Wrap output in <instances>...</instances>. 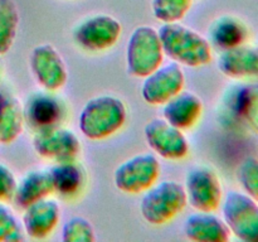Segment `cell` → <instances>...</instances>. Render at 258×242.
<instances>
[{"label":"cell","instance_id":"1","mask_svg":"<svg viewBox=\"0 0 258 242\" xmlns=\"http://www.w3.org/2000/svg\"><path fill=\"white\" fill-rule=\"evenodd\" d=\"M164 54L173 62L201 67L212 60V45L207 38L180 23H164L158 30Z\"/></svg>","mask_w":258,"mask_h":242},{"label":"cell","instance_id":"2","mask_svg":"<svg viewBox=\"0 0 258 242\" xmlns=\"http://www.w3.org/2000/svg\"><path fill=\"white\" fill-rule=\"evenodd\" d=\"M127 116L126 106L120 98L110 95L93 97L80 113V130L90 140H103L117 133Z\"/></svg>","mask_w":258,"mask_h":242},{"label":"cell","instance_id":"3","mask_svg":"<svg viewBox=\"0 0 258 242\" xmlns=\"http://www.w3.org/2000/svg\"><path fill=\"white\" fill-rule=\"evenodd\" d=\"M188 204L183 184L175 180L154 183L144 193L140 203L141 216L155 226L165 224L178 216Z\"/></svg>","mask_w":258,"mask_h":242},{"label":"cell","instance_id":"4","mask_svg":"<svg viewBox=\"0 0 258 242\" xmlns=\"http://www.w3.org/2000/svg\"><path fill=\"white\" fill-rule=\"evenodd\" d=\"M164 58L160 35L150 25H140L131 33L126 47L127 71L135 77H146L161 66Z\"/></svg>","mask_w":258,"mask_h":242},{"label":"cell","instance_id":"5","mask_svg":"<svg viewBox=\"0 0 258 242\" xmlns=\"http://www.w3.org/2000/svg\"><path fill=\"white\" fill-rule=\"evenodd\" d=\"M223 219L231 233L247 242H258V202L244 192L231 191L222 204Z\"/></svg>","mask_w":258,"mask_h":242},{"label":"cell","instance_id":"6","mask_svg":"<svg viewBox=\"0 0 258 242\" xmlns=\"http://www.w3.org/2000/svg\"><path fill=\"white\" fill-rule=\"evenodd\" d=\"M160 175V163L153 154H139L123 161L113 173L116 188L123 193H143L156 183Z\"/></svg>","mask_w":258,"mask_h":242},{"label":"cell","instance_id":"7","mask_svg":"<svg viewBox=\"0 0 258 242\" xmlns=\"http://www.w3.org/2000/svg\"><path fill=\"white\" fill-rule=\"evenodd\" d=\"M184 188L188 203L201 212H214L219 208L223 197L221 179L209 166H194L188 170Z\"/></svg>","mask_w":258,"mask_h":242},{"label":"cell","instance_id":"8","mask_svg":"<svg viewBox=\"0 0 258 242\" xmlns=\"http://www.w3.org/2000/svg\"><path fill=\"white\" fill-rule=\"evenodd\" d=\"M122 28L111 15L98 14L82 20L73 30V38L82 48L101 52L112 47L120 38Z\"/></svg>","mask_w":258,"mask_h":242},{"label":"cell","instance_id":"9","mask_svg":"<svg viewBox=\"0 0 258 242\" xmlns=\"http://www.w3.org/2000/svg\"><path fill=\"white\" fill-rule=\"evenodd\" d=\"M146 143L156 154L169 160H179L188 155L189 143L183 130L164 117L149 121L144 129Z\"/></svg>","mask_w":258,"mask_h":242},{"label":"cell","instance_id":"10","mask_svg":"<svg viewBox=\"0 0 258 242\" xmlns=\"http://www.w3.org/2000/svg\"><path fill=\"white\" fill-rule=\"evenodd\" d=\"M185 76L180 65L170 62L159 66L155 71L144 77L141 96L150 105H164L183 90Z\"/></svg>","mask_w":258,"mask_h":242},{"label":"cell","instance_id":"11","mask_svg":"<svg viewBox=\"0 0 258 242\" xmlns=\"http://www.w3.org/2000/svg\"><path fill=\"white\" fill-rule=\"evenodd\" d=\"M34 150L40 156L59 161L75 160L81 151V143L72 130L58 125L35 131L33 138Z\"/></svg>","mask_w":258,"mask_h":242},{"label":"cell","instance_id":"12","mask_svg":"<svg viewBox=\"0 0 258 242\" xmlns=\"http://www.w3.org/2000/svg\"><path fill=\"white\" fill-rule=\"evenodd\" d=\"M30 68L37 82L47 91L59 90L67 82L66 63L52 44H39L32 50Z\"/></svg>","mask_w":258,"mask_h":242},{"label":"cell","instance_id":"13","mask_svg":"<svg viewBox=\"0 0 258 242\" xmlns=\"http://www.w3.org/2000/svg\"><path fill=\"white\" fill-rule=\"evenodd\" d=\"M23 227L25 233L32 238H45L57 227L60 217V208L53 199L43 198L24 208Z\"/></svg>","mask_w":258,"mask_h":242},{"label":"cell","instance_id":"14","mask_svg":"<svg viewBox=\"0 0 258 242\" xmlns=\"http://www.w3.org/2000/svg\"><path fill=\"white\" fill-rule=\"evenodd\" d=\"M203 112L201 97L190 91L181 90L178 95L164 103L163 117L180 130L196 125Z\"/></svg>","mask_w":258,"mask_h":242},{"label":"cell","instance_id":"15","mask_svg":"<svg viewBox=\"0 0 258 242\" xmlns=\"http://www.w3.org/2000/svg\"><path fill=\"white\" fill-rule=\"evenodd\" d=\"M184 233L189 239L197 242H226L231 236L223 218L213 214V212L201 211L186 218Z\"/></svg>","mask_w":258,"mask_h":242},{"label":"cell","instance_id":"16","mask_svg":"<svg viewBox=\"0 0 258 242\" xmlns=\"http://www.w3.org/2000/svg\"><path fill=\"white\" fill-rule=\"evenodd\" d=\"M218 68L223 75L232 78L258 76V49L241 44L222 50Z\"/></svg>","mask_w":258,"mask_h":242},{"label":"cell","instance_id":"17","mask_svg":"<svg viewBox=\"0 0 258 242\" xmlns=\"http://www.w3.org/2000/svg\"><path fill=\"white\" fill-rule=\"evenodd\" d=\"M53 192L54 187L49 170H32L17 183L13 199L20 208H27L29 204L47 198Z\"/></svg>","mask_w":258,"mask_h":242},{"label":"cell","instance_id":"18","mask_svg":"<svg viewBox=\"0 0 258 242\" xmlns=\"http://www.w3.org/2000/svg\"><path fill=\"white\" fill-rule=\"evenodd\" d=\"M24 111V120L34 128L35 131L40 129L55 126L62 117V107L55 98L47 95H37L30 98Z\"/></svg>","mask_w":258,"mask_h":242},{"label":"cell","instance_id":"19","mask_svg":"<svg viewBox=\"0 0 258 242\" xmlns=\"http://www.w3.org/2000/svg\"><path fill=\"white\" fill-rule=\"evenodd\" d=\"M211 42L222 50L243 44L247 38V28L234 17H221L211 25Z\"/></svg>","mask_w":258,"mask_h":242},{"label":"cell","instance_id":"20","mask_svg":"<svg viewBox=\"0 0 258 242\" xmlns=\"http://www.w3.org/2000/svg\"><path fill=\"white\" fill-rule=\"evenodd\" d=\"M49 173L54 192L64 197L77 193L85 182L83 169L75 160L59 161L49 169Z\"/></svg>","mask_w":258,"mask_h":242},{"label":"cell","instance_id":"21","mask_svg":"<svg viewBox=\"0 0 258 242\" xmlns=\"http://www.w3.org/2000/svg\"><path fill=\"white\" fill-rule=\"evenodd\" d=\"M24 121L22 103L15 97L7 96L4 108L0 113V143H13L22 134Z\"/></svg>","mask_w":258,"mask_h":242},{"label":"cell","instance_id":"22","mask_svg":"<svg viewBox=\"0 0 258 242\" xmlns=\"http://www.w3.org/2000/svg\"><path fill=\"white\" fill-rule=\"evenodd\" d=\"M233 108L238 117L258 134V83H248L238 88Z\"/></svg>","mask_w":258,"mask_h":242},{"label":"cell","instance_id":"23","mask_svg":"<svg viewBox=\"0 0 258 242\" xmlns=\"http://www.w3.org/2000/svg\"><path fill=\"white\" fill-rule=\"evenodd\" d=\"M19 14L13 0H0V55L12 48L17 35Z\"/></svg>","mask_w":258,"mask_h":242},{"label":"cell","instance_id":"24","mask_svg":"<svg viewBox=\"0 0 258 242\" xmlns=\"http://www.w3.org/2000/svg\"><path fill=\"white\" fill-rule=\"evenodd\" d=\"M62 239L64 242H92L96 239L95 228L85 217H72L63 224Z\"/></svg>","mask_w":258,"mask_h":242},{"label":"cell","instance_id":"25","mask_svg":"<svg viewBox=\"0 0 258 242\" xmlns=\"http://www.w3.org/2000/svg\"><path fill=\"white\" fill-rule=\"evenodd\" d=\"M191 0H153V13L163 23L179 22L190 8Z\"/></svg>","mask_w":258,"mask_h":242},{"label":"cell","instance_id":"26","mask_svg":"<svg viewBox=\"0 0 258 242\" xmlns=\"http://www.w3.org/2000/svg\"><path fill=\"white\" fill-rule=\"evenodd\" d=\"M24 227L14 212L0 202V242H17L24 239Z\"/></svg>","mask_w":258,"mask_h":242},{"label":"cell","instance_id":"27","mask_svg":"<svg viewBox=\"0 0 258 242\" xmlns=\"http://www.w3.org/2000/svg\"><path fill=\"white\" fill-rule=\"evenodd\" d=\"M238 180L244 193L258 202V159L247 158L238 168Z\"/></svg>","mask_w":258,"mask_h":242},{"label":"cell","instance_id":"28","mask_svg":"<svg viewBox=\"0 0 258 242\" xmlns=\"http://www.w3.org/2000/svg\"><path fill=\"white\" fill-rule=\"evenodd\" d=\"M17 179L13 171L0 163V202H9L14 197L17 188Z\"/></svg>","mask_w":258,"mask_h":242},{"label":"cell","instance_id":"29","mask_svg":"<svg viewBox=\"0 0 258 242\" xmlns=\"http://www.w3.org/2000/svg\"><path fill=\"white\" fill-rule=\"evenodd\" d=\"M5 101H7V96H5L3 92H0V113H2L3 108H4Z\"/></svg>","mask_w":258,"mask_h":242}]
</instances>
